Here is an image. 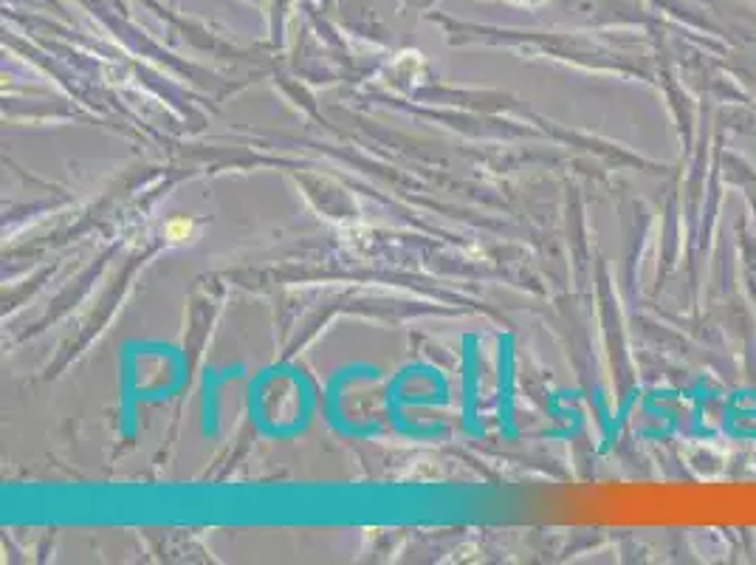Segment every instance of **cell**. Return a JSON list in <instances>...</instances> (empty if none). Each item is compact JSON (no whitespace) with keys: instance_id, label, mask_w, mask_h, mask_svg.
<instances>
[{"instance_id":"cell-1","label":"cell","mask_w":756,"mask_h":565,"mask_svg":"<svg viewBox=\"0 0 756 565\" xmlns=\"http://www.w3.org/2000/svg\"><path fill=\"white\" fill-rule=\"evenodd\" d=\"M164 235L172 243H184L195 235V224L189 218H172L167 227H164Z\"/></svg>"},{"instance_id":"cell-2","label":"cell","mask_w":756,"mask_h":565,"mask_svg":"<svg viewBox=\"0 0 756 565\" xmlns=\"http://www.w3.org/2000/svg\"><path fill=\"white\" fill-rule=\"evenodd\" d=\"M514 3H525V6H539V3H545V0H514Z\"/></svg>"}]
</instances>
